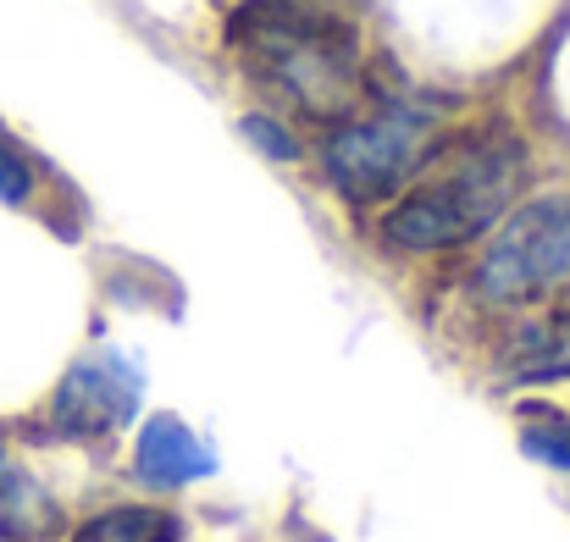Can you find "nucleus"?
Wrapping results in <instances>:
<instances>
[{
  "mask_svg": "<svg viewBox=\"0 0 570 542\" xmlns=\"http://www.w3.org/2000/svg\"><path fill=\"white\" fill-rule=\"evenodd\" d=\"M227 39L244 67L311 122H344L366 95L361 39L338 0H244Z\"/></svg>",
  "mask_w": 570,
  "mask_h": 542,
  "instance_id": "f257e3e1",
  "label": "nucleus"
},
{
  "mask_svg": "<svg viewBox=\"0 0 570 542\" xmlns=\"http://www.w3.org/2000/svg\"><path fill=\"white\" fill-rule=\"evenodd\" d=\"M521 173H527V150L515 139L465 145L460 156L443 161L438 178L410 188L382 216V238L393 249H415V255L471 244L476 233H488L510 210V199L521 188Z\"/></svg>",
  "mask_w": 570,
  "mask_h": 542,
  "instance_id": "f03ea898",
  "label": "nucleus"
},
{
  "mask_svg": "<svg viewBox=\"0 0 570 542\" xmlns=\"http://www.w3.org/2000/svg\"><path fill=\"white\" fill-rule=\"evenodd\" d=\"M432 150H438V117L415 100H387L366 117L338 122V134L322 150V167L344 199L377 205L415 178L432 161Z\"/></svg>",
  "mask_w": 570,
  "mask_h": 542,
  "instance_id": "7ed1b4c3",
  "label": "nucleus"
},
{
  "mask_svg": "<svg viewBox=\"0 0 570 542\" xmlns=\"http://www.w3.org/2000/svg\"><path fill=\"white\" fill-rule=\"evenodd\" d=\"M570 283V199L521 205L476 266V294L493 305H521Z\"/></svg>",
  "mask_w": 570,
  "mask_h": 542,
  "instance_id": "20e7f679",
  "label": "nucleus"
},
{
  "mask_svg": "<svg viewBox=\"0 0 570 542\" xmlns=\"http://www.w3.org/2000/svg\"><path fill=\"white\" fill-rule=\"evenodd\" d=\"M139 365L122 355H89L78 361L56 387V426L67 437H106L139 410Z\"/></svg>",
  "mask_w": 570,
  "mask_h": 542,
  "instance_id": "39448f33",
  "label": "nucleus"
},
{
  "mask_svg": "<svg viewBox=\"0 0 570 542\" xmlns=\"http://www.w3.org/2000/svg\"><path fill=\"white\" fill-rule=\"evenodd\" d=\"M134 471H139V482H150V487H189V482L216 471V454H210V443L194 437L178 415H156V421L139 432Z\"/></svg>",
  "mask_w": 570,
  "mask_h": 542,
  "instance_id": "423d86ee",
  "label": "nucleus"
},
{
  "mask_svg": "<svg viewBox=\"0 0 570 542\" xmlns=\"http://www.w3.org/2000/svg\"><path fill=\"white\" fill-rule=\"evenodd\" d=\"M61 510L56 499L39 487V476L0 443V538L6 542H39L56 532Z\"/></svg>",
  "mask_w": 570,
  "mask_h": 542,
  "instance_id": "0eeeda50",
  "label": "nucleus"
},
{
  "mask_svg": "<svg viewBox=\"0 0 570 542\" xmlns=\"http://www.w3.org/2000/svg\"><path fill=\"white\" fill-rule=\"evenodd\" d=\"M178 538H184V521L167 515V510H145V504L106 510V515H95L89 526L72 532V542H178Z\"/></svg>",
  "mask_w": 570,
  "mask_h": 542,
  "instance_id": "6e6552de",
  "label": "nucleus"
},
{
  "mask_svg": "<svg viewBox=\"0 0 570 542\" xmlns=\"http://www.w3.org/2000/svg\"><path fill=\"white\" fill-rule=\"evenodd\" d=\"M515 376H570V316H549L521 333Z\"/></svg>",
  "mask_w": 570,
  "mask_h": 542,
  "instance_id": "1a4fd4ad",
  "label": "nucleus"
},
{
  "mask_svg": "<svg viewBox=\"0 0 570 542\" xmlns=\"http://www.w3.org/2000/svg\"><path fill=\"white\" fill-rule=\"evenodd\" d=\"M521 449L532 460H543V465H554V471L570 476V421H538V426H527L521 432Z\"/></svg>",
  "mask_w": 570,
  "mask_h": 542,
  "instance_id": "9d476101",
  "label": "nucleus"
},
{
  "mask_svg": "<svg viewBox=\"0 0 570 542\" xmlns=\"http://www.w3.org/2000/svg\"><path fill=\"white\" fill-rule=\"evenodd\" d=\"M28 188H33V173H28V161L0 139V199H11V205H22L28 199Z\"/></svg>",
  "mask_w": 570,
  "mask_h": 542,
  "instance_id": "9b49d317",
  "label": "nucleus"
},
{
  "mask_svg": "<svg viewBox=\"0 0 570 542\" xmlns=\"http://www.w3.org/2000/svg\"><path fill=\"white\" fill-rule=\"evenodd\" d=\"M244 134H249V139H261L272 156H294V139H283V134H277L266 117H249V122H244Z\"/></svg>",
  "mask_w": 570,
  "mask_h": 542,
  "instance_id": "f8f14e48",
  "label": "nucleus"
}]
</instances>
